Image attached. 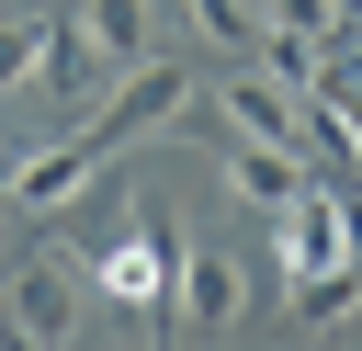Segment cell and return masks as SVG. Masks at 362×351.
<instances>
[{"mask_svg":"<svg viewBox=\"0 0 362 351\" xmlns=\"http://www.w3.org/2000/svg\"><path fill=\"white\" fill-rule=\"evenodd\" d=\"M272 260H283V283H305V272H362V192L305 170V192L272 204Z\"/></svg>","mask_w":362,"mask_h":351,"instance_id":"obj_1","label":"cell"},{"mask_svg":"<svg viewBox=\"0 0 362 351\" xmlns=\"http://www.w3.org/2000/svg\"><path fill=\"white\" fill-rule=\"evenodd\" d=\"M170 260H181V226H124V238H102V249H90V272H79V283H102L136 328H170Z\"/></svg>","mask_w":362,"mask_h":351,"instance_id":"obj_2","label":"cell"},{"mask_svg":"<svg viewBox=\"0 0 362 351\" xmlns=\"http://www.w3.org/2000/svg\"><path fill=\"white\" fill-rule=\"evenodd\" d=\"M238 317H249V260H238L226 238H192V226H181V260H170V328L226 340Z\"/></svg>","mask_w":362,"mask_h":351,"instance_id":"obj_3","label":"cell"},{"mask_svg":"<svg viewBox=\"0 0 362 351\" xmlns=\"http://www.w3.org/2000/svg\"><path fill=\"white\" fill-rule=\"evenodd\" d=\"M102 170H113V147L79 125V136H57V147H34L11 181H0V215H68V204H90L102 192Z\"/></svg>","mask_w":362,"mask_h":351,"instance_id":"obj_4","label":"cell"},{"mask_svg":"<svg viewBox=\"0 0 362 351\" xmlns=\"http://www.w3.org/2000/svg\"><path fill=\"white\" fill-rule=\"evenodd\" d=\"M181 102H192V68H181V57H136V68H113V91H102L90 136H102V147H124V136H147V125H181Z\"/></svg>","mask_w":362,"mask_h":351,"instance_id":"obj_5","label":"cell"},{"mask_svg":"<svg viewBox=\"0 0 362 351\" xmlns=\"http://www.w3.org/2000/svg\"><path fill=\"white\" fill-rule=\"evenodd\" d=\"M0 328H11V340H68V328H79V272H68V260H23V272L0 283Z\"/></svg>","mask_w":362,"mask_h":351,"instance_id":"obj_6","label":"cell"},{"mask_svg":"<svg viewBox=\"0 0 362 351\" xmlns=\"http://www.w3.org/2000/svg\"><path fill=\"white\" fill-rule=\"evenodd\" d=\"M215 113H226L238 136H272V147H294V159H305V91H283L272 68H238V79L215 91Z\"/></svg>","mask_w":362,"mask_h":351,"instance_id":"obj_7","label":"cell"},{"mask_svg":"<svg viewBox=\"0 0 362 351\" xmlns=\"http://www.w3.org/2000/svg\"><path fill=\"white\" fill-rule=\"evenodd\" d=\"M215 170H226V192H238V204H260V215L305 192V159H294V147H272V136H238V125L215 136Z\"/></svg>","mask_w":362,"mask_h":351,"instance_id":"obj_8","label":"cell"},{"mask_svg":"<svg viewBox=\"0 0 362 351\" xmlns=\"http://www.w3.org/2000/svg\"><path fill=\"white\" fill-rule=\"evenodd\" d=\"M283 294H294V328H351L362 317V272H305Z\"/></svg>","mask_w":362,"mask_h":351,"instance_id":"obj_9","label":"cell"},{"mask_svg":"<svg viewBox=\"0 0 362 351\" xmlns=\"http://www.w3.org/2000/svg\"><path fill=\"white\" fill-rule=\"evenodd\" d=\"M23 79H45V23H34V11H0V102H11Z\"/></svg>","mask_w":362,"mask_h":351,"instance_id":"obj_10","label":"cell"},{"mask_svg":"<svg viewBox=\"0 0 362 351\" xmlns=\"http://www.w3.org/2000/svg\"><path fill=\"white\" fill-rule=\"evenodd\" d=\"M181 11H192L204 45H260V11H249V0H181Z\"/></svg>","mask_w":362,"mask_h":351,"instance_id":"obj_11","label":"cell"},{"mask_svg":"<svg viewBox=\"0 0 362 351\" xmlns=\"http://www.w3.org/2000/svg\"><path fill=\"white\" fill-rule=\"evenodd\" d=\"M260 23H283V34H317V45H339V0H260Z\"/></svg>","mask_w":362,"mask_h":351,"instance_id":"obj_12","label":"cell"},{"mask_svg":"<svg viewBox=\"0 0 362 351\" xmlns=\"http://www.w3.org/2000/svg\"><path fill=\"white\" fill-rule=\"evenodd\" d=\"M0 340H11V328H0Z\"/></svg>","mask_w":362,"mask_h":351,"instance_id":"obj_13","label":"cell"}]
</instances>
